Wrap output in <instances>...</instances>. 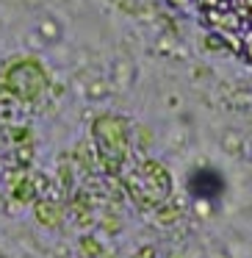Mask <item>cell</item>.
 <instances>
[{"instance_id":"1","label":"cell","mask_w":252,"mask_h":258,"mask_svg":"<svg viewBox=\"0 0 252 258\" xmlns=\"http://www.w3.org/2000/svg\"><path fill=\"white\" fill-rule=\"evenodd\" d=\"M191 3L202 25L230 53L252 64V0H191Z\"/></svg>"}]
</instances>
